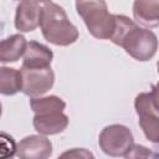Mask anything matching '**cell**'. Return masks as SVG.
<instances>
[{
	"mask_svg": "<svg viewBox=\"0 0 159 159\" xmlns=\"http://www.w3.org/2000/svg\"><path fill=\"white\" fill-rule=\"evenodd\" d=\"M15 154L20 159H46L52 154V143L42 134L27 135L16 144Z\"/></svg>",
	"mask_w": 159,
	"mask_h": 159,
	"instance_id": "52a82bcc",
	"label": "cell"
},
{
	"mask_svg": "<svg viewBox=\"0 0 159 159\" xmlns=\"http://www.w3.org/2000/svg\"><path fill=\"white\" fill-rule=\"evenodd\" d=\"M35 1H37V2H43V4H46V2H50L51 0H35Z\"/></svg>",
	"mask_w": 159,
	"mask_h": 159,
	"instance_id": "e0dca14e",
	"label": "cell"
},
{
	"mask_svg": "<svg viewBox=\"0 0 159 159\" xmlns=\"http://www.w3.org/2000/svg\"><path fill=\"white\" fill-rule=\"evenodd\" d=\"M118 46L123 47L124 51L134 60L145 62L155 56L159 42L157 35L152 30L139 27L135 22L124 34Z\"/></svg>",
	"mask_w": 159,
	"mask_h": 159,
	"instance_id": "3957f363",
	"label": "cell"
},
{
	"mask_svg": "<svg viewBox=\"0 0 159 159\" xmlns=\"http://www.w3.org/2000/svg\"><path fill=\"white\" fill-rule=\"evenodd\" d=\"M42 7L35 0H22L17 4L15 11L14 25L20 32H30L36 30L41 24Z\"/></svg>",
	"mask_w": 159,
	"mask_h": 159,
	"instance_id": "ba28073f",
	"label": "cell"
},
{
	"mask_svg": "<svg viewBox=\"0 0 159 159\" xmlns=\"http://www.w3.org/2000/svg\"><path fill=\"white\" fill-rule=\"evenodd\" d=\"M30 107L35 114H43L51 112H63L66 103L62 98L57 96H46V97H31Z\"/></svg>",
	"mask_w": 159,
	"mask_h": 159,
	"instance_id": "5bb4252c",
	"label": "cell"
},
{
	"mask_svg": "<svg viewBox=\"0 0 159 159\" xmlns=\"http://www.w3.org/2000/svg\"><path fill=\"white\" fill-rule=\"evenodd\" d=\"M22 88V77L20 70L2 66L0 68V93L14 96Z\"/></svg>",
	"mask_w": 159,
	"mask_h": 159,
	"instance_id": "4fadbf2b",
	"label": "cell"
},
{
	"mask_svg": "<svg viewBox=\"0 0 159 159\" xmlns=\"http://www.w3.org/2000/svg\"><path fill=\"white\" fill-rule=\"evenodd\" d=\"M134 108L139 117V127L145 138L152 143H159V113L153 107L149 92L139 93L134 99Z\"/></svg>",
	"mask_w": 159,
	"mask_h": 159,
	"instance_id": "8992f818",
	"label": "cell"
},
{
	"mask_svg": "<svg viewBox=\"0 0 159 159\" xmlns=\"http://www.w3.org/2000/svg\"><path fill=\"white\" fill-rule=\"evenodd\" d=\"M149 94H150V99H152L153 107L159 113V82L152 86V91L149 92Z\"/></svg>",
	"mask_w": 159,
	"mask_h": 159,
	"instance_id": "9a60e30c",
	"label": "cell"
},
{
	"mask_svg": "<svg viewBox=\"0 0 159 159\" xmlns=\"http://www.w3.org/2000/svg\"><path fill=\"white\" fill-rule=\"evenodd\" d=\"M19 1H22V0H19Z\"/></svg>",
	"mask_w": 159,
	"mask_h": 159,
	"instance_id": "d6986e66",
	"label": "cell"
},
{
	"mask_svg": "<svg viewBox=\"0 0 159 159\" xmlns=\"http://www.w3.org/2000/svg\"><path fill=\"white\" fill-rule=\"evenodd\" d=\"M98 144L102 152L109 157H127L134 144V138L128 127L111 124L99 133Z\"/></svg>",
	"mask_w": 159,
	"mask_h": 159,
	"instance_id": "277c9868",
	"label": "cell"
},
{
	"mask_svg": "<svg viewBox=\"0 0 159 159\" xmlns=\"http://www.w3.org/2000/svg\"><path fill=\"white\" fill-rule=\"evenodd\" d=\"M61 157H87V158H93V155H92L89 152H87L86 149L78 150V148H75V149L71 150V152H66V153H63Z\"/></svg>",
	"mask_w": 159,
	"mask_h": 159,
	"instance_id": "2e32d148",
	"label": "cell"
},
{
	"mask_svg": "<svg viewBox=\"0 0 159 159\" xmlns=\"http://www.w3.org/2000/svg\"><path fill=\"white\" fill-rule=\"evenodd\" d=\"M157 68H158V73H159V61L157 62Z\"/></svg>",
	"mask_w": 159,
	"mask_h": 159,
	"instance_id": "ac0fdd59",
	"label": "cell"
},
{
	"mask_svg": "<svg viewBox=\"0 0 159 159\" xmlns=\"http://www.w3.org/2000/svg\"><path fill=\"white\" fill-rule=\"evenodd\" d=\"M20 72L22 77L21 92L29 97L42 96L53 87L55 73L51 67L31 68L21 66Z\"/></svg>",
	"mask_w": 159,
	"mask_h": 159,
	"instance_id": "5b68a950",
	"label": "cell"
},
{
	"mask_svg": "<svg viewBox=\"0 0 159 159\" xmlns=\"http://www.w3.org/2000/svg\"><path fill=\"white\" fill-rule=\"evenodd\" d=\"M41 32L43 39L55 46H68L78 40L80 32L70 21L65 9L52 1L42 6Z\"/></svg>",
	"mask_w": 159,
	"mask_h": 159,
	"instance_id": "6da1fadb",
	"label": "cell"
},
{
	"mask_svg": "<svg viewBox=\"0 0 159 159\" xmlns=\"http://www.w3.org/2000/svg\"><path fill=\"white\" fill-rule=\"evenodd\" d=\"M52 60L53 52L50 47L37 41H30L27 42L26 51L22 56V66L31 68L50 67Z\"/></svg>",
	"mask_w": 159,
	"mask_h": 159,
	"instance_id": "8fae6325",
	"label": "cell"
},
{
	"mask_svg": "<svg viewBox=\"0 0 159 159\" xmlns=\"http://www.w3.org/2000/svg\"><path fill=\"white\" fill-rule=\"evenodd\" d=\"M132 10L139 25L148 29L159 26V0H134Z\"/></svg>",
	"mask_w": 159,
	"mask_h": 159,
	"instance_id": "30bf717a",
	"label": "cell"
},
{
	"mask_svg": "<svg viewBox=\"0 0 159 159\" xmlns=\"http://www.w3.org/2000/svg\"><path fill=\"white\" fill-rule=\"evenodd\" d=\"M27 47V41L21 34L11 35L0 42V62H16L24 56Z\"/></svg>",
	"mask_w": 159,
	"mask_h": 159,
	"instance_id": "7c38bea8",
	"label": "cell"
},
{
	"mask_svg": "<svg viewBox=\"0 0 159 159\" xmlns=\"http://www.w3.org/2000/svg\"><path fill=\"white\" fill-rule=\"evenodd\" d=\"M77 14L88 32L101 40H109L116 26L114 14L108 11L106 0H76Z\"/></svg>",
	"mask_w": 159,
	"mask_h": 159,
	"instance_id": "7a4b0ae2",
	"label": "cell"
},
{
	"mask_svg": "<svg viewBox=\"0 0 159 159\" xmlns=\"http://www.w3.org/2000/svg\"><path fill=\"white\" fill-rule=\"evenodd\" d=\"M68 117L63 112H51L43 114H35L32 125L39 134L53 135L63 132L68 125Z\"/></svg>",
	"mask_w": 159,
	"mask_h": 159,
	"instance_id": "9c48e42d",
	"label": "cell"
}]
</instances>
